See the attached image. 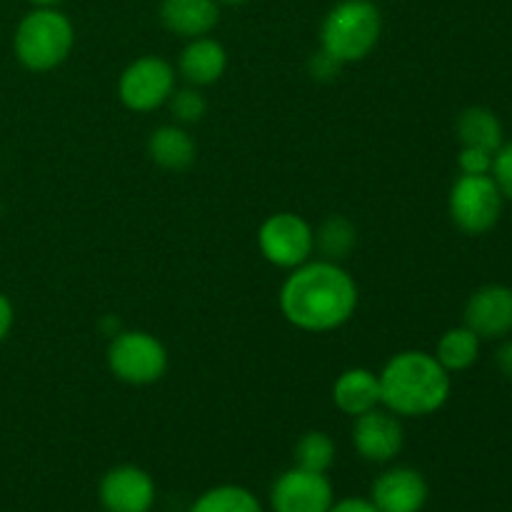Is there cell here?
<instances>
[{"label": "cell", "instance_id": "1", "mask_svg": "<svg viewBox=\"0 0 512 512\" xmlns=\"http://www.w3.org/2000/svg\"><path fill=\"white\" fill-rule=\"evenodd\" d=\"M358 308V285L333 260L293 268L280 290L285 320L305 333H328L348 323Z\"/></svg>", "mask_w": 512, "mask_h": 512}, {"label": "cell", "instance_id": "2", "mask_svg": "<svg viewBox=\"0 0 512 512\" xmlns=\"http://www.w3.org/2000/svg\"><path fill=\"white\" fill-rule=\"evenodd\" d=\"M380 378V403L393 415L423 418L438 413L450 398V375L435 355L405 350L393 355Z\"/></svg>", "mask_w": 512, "mask_h": 512}, {"label": "cell", "instance_id": "3", "mask_svg": "<svg viewBox=\"0 0 512 512\" xmlns=\"http://www.w3.org/2000/svg\"><path fill=\"white\" fill-rule=\"evenodd\" d=\"M383 33V15L373 0H340L325 15L320 45L338 63L368 58Z\"/></svg>", "mask_w": 512, "mask_h": 512}, {"label": "cell", "instance_id": "4", "mask_svg": "<svg viewBox=\"0 0 512 512\" xmlns=\"http://www.w3.org/2000/svg\"><path fill=\"white\" fill-rule=\"evenodd\" d=\"M75 28L58 8H33L15 28V58L33 73H48L68 60Z\"/></svg>", "mask_w": 512, "mask_h": 512}, {"label": "cell", "instance_id": "5", "mask_svg": "<svg viewBox=\"0 0 512 512\" xmlns=\"http://www.w3.org/2000/svg\"><path fill=\"white\" fill-rule=\"evenodd\" d=\"M108 368L128 385L158 383L168 370V350L145 330H120L110 338Z\"/></svg>", "mask_w": 512, "mask_h": 512}, {"label": "cell", "instance_id": "6", "mask_svg": "<svg viewBox=\"0 0 512 512\" xmlns=\"http://www.w3.org/2000/svg\"><path fill=\"white\" fill-rule=\"evenodd\" d=\"M503 193L490 175H460L450 190V218L463 233L483 235L498 223Z\"/></svg>", "mask_w": 512, "mask_h": 512}, {"label": "cell", "instance_id": "7", "mask_svg": "<svg viewBox=\"0 0 512 512\" xmlns=\"http://www.w3.org/2000/svg\"><path fill=\"white\" fill-rule=\"evenodd\" d=\"M175 90V70L158 55L133 60L118 80L120 103L133 113H150L168 103Z\"/></svg>", "mask_w": 512, "mask_h": 512}, {"label": "cell", "instance_id": "8", "mask_svg": "<svg viewBox=\"0 0 512 512\" xmlns=\"http://www.w3.org/2000/svg\"><path fill=\"white\" fill-rule=\"evenodd\" d=\"M260 253L278 268H298L315 250V233L305 218L295 213H275L258 230Z\"/></svg>", "mask_w": 512, "mask_h": 512}, {"label": "cell", "instance_id": "9", "mask_svg": "<svg viewBox=\"0 0 512 512\" xmlns=\"http://www.w3.org/2000/svg\"><path fill=\"white\" fill-rule=\"evenodd\" d=\"M335 495L328 475L313 470L290 468L280 475L270 490L273 512H328Z\"/></svg>", "mask_w": 512, "mask_h": 512}, {"label": "cell", "instance_id": "10", "mask_svg": "<svg viewBox=\"0 0 512 512\" xmlns=\"http://www.w3.org/2000/svg\"><path fill=\"white\" fill-rule=\"evenodd\" d=\"M98 495L105 512H150L155 483L138 465H118L103 475Z\"/></svg>", "mask_w": 512, "mask_h": 512}, {"label": "cell", "instance_id": "11", "mask_svg": "<svg viewBox=\"0 0 512 512\" xmlns=\"http://www.w3.org/2000/svg\"><path fill=\"white\" fill-rule=\"evenodd\" d=\"M353 445L368 463H390L403 450V425L390 410H370L355 418Z\"/></svg>", "mask_w": 512, "mask_h": 512}, {"label": "cell", "instance_id": "12", "mask_svg": "<svg viewBox=\"0 0 512 512\" xmlns=\"http://www.w3.org/2000/svg\"><path fill=\"white\" fill-rule=\"evenodd\" d=\"M465 325L480 340H498L512 330V290L505 285H485L465 308Z\"/></svg>", "mask_w": 512, "mask_h": 512}, {"label": "cell", "instance_id": "13", "mask_svg": "<svg viewBox=\"0 0 512 512\" xmlns=\"http://www.w3.org/2000/svg\"><path fill=\"white\" fill-rule=\"evenodd\" d=\"M370 500L380 512H420L428 503V483L413 468H390L378 475Z\"/></svg>", "mask_w": 512, "mask_h": 512}, {"label": "cell", "instance_id": "14", "mask_svg": "<svg viewBox=\"0 0 512 512\" xmlns=\"http://www.w3.org/2000/svg\"><path fill=\"white\" fill-rule=\"evenodd\" d=\"M218 20V0H163L160 3V23L180 38H203L218 25Z\"/></svg>", "mask_w": 512, "mask_h": 512}, {"label": "cell", "instance_id": "15", "mask_svg": "<svg viewBox=\"0 0 512 512\" xmlns=\"http://www.w3.org/2000/svg\"><path fill=\"white\" fill-rule=\"evenodd\" d=\"M225 68H228V53H225L218 40L208 38V35L190 40L178 60L180 75L195 88L218 83L223 78Z\"/></svg>", "mask_w": 512, "mask_h": 512}, {"label": "cell", "instance_id": "16", "mask_svg": "<svg viewBox=\"0 0 512 512\" xmlns=\"http://www.w3.org/2000/svg\"><path fill=\"white\" fill-rule=\"evenodd\" d=\"M333 403L340 413L358 418L380 405V378L368 368H350L335 380Z\"/></svg>", "mask_w": 512, "mask_h": 512}, {"label": "cell", "instance_id": "17", "mask_svg": "<svg viewBox=\"0 0 512 512\" xmlns=\"http://www.w3.org/2000/svg\"><path fill=\"white\" fill-rule=\"evenodd\" d=\"M195 153L198 148H195L193 138L180 125H163V128L153 130L148 138V155L153 158V163L165 170L190 168Z\"/></svg>", "mask_w": 512, "mask_h": 512}, {"label": "cell", "instance_id": "18", "mask_svg": "<svg viewBox=\"0 0 512 512\" xmlns=\"http://www.w3.org/2000/svg\"><path fill=\"white\" fill-rule=\"evenodd\" d=\"M458 138L465 148H483L495 155L503 145V128L493 110L468 108L458 118Z\"/></svg>", "mask_w": 512, "mask_h": 512}, {"label": "cell", "instance_id": "19", "mask_svg": "<svg viewBox=\"0 0 512 512\" xmlns=\"http://www.w3.org/2000/svg\"><path fill=\"white\" fill-rule=\"evenodd\" d=\"M480 353V338L473 333V330L465 325V328H453L440 338L438 343V363L443 365L448 373L453 370H465L478 360Z\"/></svg>", "mask_w": 512, "mask_h": 512}, {"label": "cell", "instance_id": "20", "mask_svg": "<svg viewBox=\"0 0 512 512\" xmlns=\"http://www.w3.org/2000/svg\"><path fill=\"white\" fill-rule=\"evenodd\" d=\"M188 512H263V505L243 485H218L200 495Z\"/></svg>", "mask_w": 512, "mask_h": 512}, {"label": "cell", "instance_id": "21", "mask_svg": "<svg viewBox=\"0 0 512 512\" xmlns=\"http://www.w3.org/2000/svg\"><path fill=\"white\" fill-rule=\"evenodd\" d=\"M355 245H358L355 225L348 218H340V215L325 220L318 228V233H315V248L323 253V260L340 263V260H345L353 253Z\"/></svg>", "mask_w": 512, "mask_h": 512}, {"label": "cell", "instance_id": "22", "mask_svg": "<svg viewBox=\"0 0 512 512\" xmlns=\"http://www.w3.org/2000/svg\"><path fill=\"white\" fill-rule=\"evenodd\" d=\"M293 455L298 468L313 470V473H328L335 463V443L330 440V435L320 433V430H310L295 443Z\"/></svg>", "mask_w": 512, "mask_h": 512}, {"label": "cell", "instance_id": "23", "mask_svg": "<svg viewBox=\"0 0 512 512\" xmlns=\"http://www.w3.org/2000/svg\"><path fill=\"white\" fill-rule=\"evenodd\" d=\"M168 103H170V113H173L175 120H180V123H198V120H203L205 110H208V103H205L203 93L195 90V85L193 88L173 90Z\"/></svg>", "mask_w": 512, "mask_h": 512}, {"label": "cell", "instance_id": "24", "mask_svg": "<svg viewBox=\"0 0 512 512\" xmlns=\"http://www.w3.org/2000/svg\"><path fill=\"white\" fill-rule=\"evenodd\" d=\"M493 153L483 148H465L460 150L458 165L463 170V175H488L493 170Z\"/></svg>", "mask_w": 512, "mask_h": 512}, {"label": "cell", "instance_id": "25", "mask_svg": "<svg viewBox=\"0 0 512 512\" xmlns=\"http://www.w3.org/2000/svg\"><path fill=\"white\" fill-rule=\"evenodd\" d=\"M493 175L495 183H498L500 193L505 198L512 200V143L500 145V150L493 158Z\"/></svg>", "mask_w": 512, "mask_h": 512}, {"label": "cell", "instance_id": "26", "mask_svg": "<svg viewBox=\"0 0 512 512\" xmlns=\"http://www.w3.org/2000/svg\"><path fill=\"white\" fill-rule=\"evenodd\" d=\"M340 65L343 63H338V60L330 58L325 50H320L318 55H313V58H310V75H313L315 80H333V78H338Z\"/></svg>", "mask_w": 512, "mask_h": 512}, {"label": "cell", "instance_id": "27", "mask_svg": "<svg viewBox=\"0 0 512 512\" xmlns=\"http://www.w3.org/2000/svg\"><path fill=\"white\" fill-rule=\"evenodd\" d=\"M328 512H380L373 505V500H365V498H345L333 503V508Z\"/></svg>", "mask_w": 512, "mask_h": 512}, {"label": "cell", "instance_id": "28", "mask_svg": "<svg viewBox=\"0 0 512 512\" xmlns=\"http://www.w3.org/2000/svg\"><path fill=\"white\" fill-rule=\"evenodd\" d=\"M13 320H15L13 303L0 293V343H3V340L10 335V330H13Z\"/></svg>", "mask_w": 512, "mask_h": 512}, {"label": "cell", "instance_id": "29", "mask_svg": "<svg viewBox=\"0 0 512 512\" xmlns=\"http://www.w3.org/2000/svg\"><path fill=\"white\" fill-rule=\"evenodd\" d=\"M498 363L500 368H503V373L508 375V378H512V343L505 345V348H500Z\"/></svg>", "mask_w": 512, "mask_h": 512}, {"label": "cell", "instance_id": "30", "mask_svg": "<svg viewBox=\"0 0 512 512\" xmlns=\"http://www.w3.org/2000/svg\"><path fill=\"white\" fill-rule=\"evenodd\" d=\"M28 3L35 5V8H55L60 0H28Z\"/></svg>", "mask_w": 512, "mask_h": 512}, {"label": "cell", "instance_id": "31", "mask_svg": "<svg viewBox=\"0 0 512 512\" xmlns=\"http://www.w3.org/2000/svg\"><path fill=\"white\" fill-rule=\"evenodd\" d=\"M248 0H218V5H230V8H238V5H245Z\"/></svg>", "mask_w": 512, "mask_h": 512}]
</instances>
